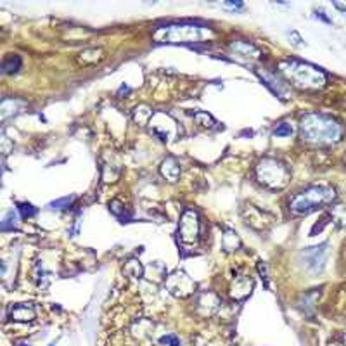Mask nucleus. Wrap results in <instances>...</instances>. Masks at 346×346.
<instances>
[{"instance_id": "nucleus-1", "label": "nucleus", "mask_w": 346, "mask_h": 346, "mask_svg": "<svg viewBox=\"0 0 346 346\" xmlns=\"http://www.w3.org/2000/svg\"><path fill=\"white\" fill-rule=\"evenodd\" d=\"M299 135L308 144L332 145L341 142L344 130L332 116L322 113H308L299 120Z\"/></svg>"}, {"instance_id": "nucleus-2", "label": "nucleus", "mask_w": 346, "mask_h": 346, "mask_svg": "<svg viewBox=\"0 0 346 346\" xmlns=\"http://www.w3.org/2000/svg\"><path fill=\"white\" fill-rule=\"evenodd\" d=\"M280 75L301 90H320L327 83V76L320 68L299 59H284L279 64Z\"/></svg>"}, {"instance_id": "nucleus-3", "label": "nucleus", "mask_w": 346, "mask_h": 346, "mask_svg": "<svg viewBox=\"0 0 346 346\" xmlns=\"http://www.w3.org/2000/svg\"><path fill=\"white\" fill-rule=\"evenodd\" d=\"M213 36V30L194 23H173V25L161 26L153 33V38L159 44H187L199 42Z\"/></svg>"}, {"instance_id": "nucleus-4", "label": "nucleus", "mask_w": 346, "mask_h": 346, "mask_svg": "<svg viewBox=\"0 0 346 346\" xmlns=\"http://www.w3.org/2000/svg\"><path fill=\"white\" fill-rule=\"evenodd\" d=\"M336 199V190L329 185H310L299 194H296L289 203L293 215L303 217L317 211L318 208L327 206Z\"/></svg>"}, {"instance_id": "nucleus-5", "label": "nucleus", "mask_w": 346, "mask_h": 346, "mask_svg": "<svg viewBox=\"0 0 346 346\" xmlns=\"http://www.w3.org/2000/svg\"><path fill=\"white\" fill-rule=\"evenodd\" d=\"M256 179L270 189H282L289 182V170L277 158H263L256 166Z\"/></svg>"}, {"instance_id": "nucleus-6", "label": "nucleus", "mask_w": 346, "mask_h": 346, "mask_svg": "<svg viewBox=\"0 0 346 346\" xmlns=\"http://www.w3.org/2000/svg\"><path fill=\"white\" fill-rule=\"evenodd\" d=\"M147 125L149 128H151V134L156 135L161 142H171V140L179 135L177 121L173 120L170 115H166V113H161V111L154 113Z\"/></svg>"}, {"instance_id": "nucleus-7", "label": "nucleus", "mask_w": 346, "mask_h": 346, "mask_svg": "<svg viewBox=\"0 0 346 346\" xmlns=\"http://www.w3.org/2000/svg\"><path fill=\"white\" fill-rule=\"evenodd\" d=\"M165 286L173 296H179V298L190 296L196 291V282L184 270H175L173 274L168 275Z\"/></svg>"}, {"instance_id": "nucleus-8", "label": "nucleus", "mask_w": 346, "mask_h": 346, "mask_svg": "<svg viewBox=\"0 0 346 346\" xmlns=\"http://www.w3.org/2000/svg\"><path fill=\"white\" fill-rule=\"evenodd\" d=\"M199 217L194 209H185L180 217V224H179V237L182 239V243L185 244H192L199 237Z\"/></svg>"}, {"instance_id": "nucleus-9", "label": "nucleus", "mask_w": 346, "mask_h": 346, "mask_svg": "<svg viewBox=\"0 0 346 346\" xmlns=\"http://www.w3.org/2000/svg\"><path fill=\"white\" fill-rule=\"evenodd\" d=\"M326 256H327V243H322L320 246H313V248H307L301 251L305 267L310 272H315V274L324 270Z\"/></svg>"}, {"instance_id": "nucleus-10", "label": "nucleus", "mask_w": 346, "mask_h": 346, "mask_svg": "<svg viewBox=\"0 0 346 346\" xmlns=\"http://www.w3.org/2000/svg\"><path fill=\"white\" fill-rule=\"evenodd\" d=\"M230 52L241 59H248V61H256L262 57V51L251 42H244V40H234L230 44Z\"/></svg>"}, {"instance_id": "nucleus-11", "label": "nucleus", "mask_w": 346, "mask_h": 346, "mask_svg": "<svg viewBox=\"0 0 346 346\" xmlns=\"http://www.w3.org/2000/svg\"><path fill=\"white\" fill-rule=\"evenodd\" d=\"M253 291V280L248 275L235 277L234 282L230 284V296L234 299H244L251 294Z\"/></svg>"}, {"instance_id": "nucleus-12", "label": "nucleus", "mask_w": 346, "mask_h": 346, "mask_svg": "<svg viewBox=\"0 0 346 346\" xmlns=\"http://www.w3.org/2000/svg\"><path fill=\"white\" fill-rule=\"evenodd\" d=\"M260 78L263 80V83H265L268 89L272 90L274 94L279 95L280 99H288V85L282 83V81L277 78V75H274V73L270 71H258Z\"/></svg>"}, {"instance_id": "nucleus-13", "label": "nucleus", "mask_w": 346, "mask_h": 346, "mask_svg": "<svg viewBox=\"0 0 346 346\" xmlns=\"http://www.w3.org/2000/svg\"><path fill=\"white\" fill-rule=\"evenodd\" d=\"M35 317L36 312L31 303H17L11 308V318L16 322H33Z\"/></svg>"}, {"instance_id": "nucleus-14", "label": "nucleus", "mask_w": 346, "mask_h": 346, "mask_svg": "<svg viewBox=\"0 0 346 346\" xmlns=\"http://www.w3.org/2000/svg\"><path fill=\"white\" fill-rule=\"evenodd\" d=\"M218 308V298L213 293H201L198 296V310L201 315H213Z\"/></svg>"}, {"instance_id": "nucleus-15", "label": "nucleus", "mask_w": 346, "mask_h": 346, "mask_svg": "<svg viewBox=\"0 0 346 346\" xmlns=\"http://www.w3.org/2000/svg\"><path fill=\"white\" fill-rule=\"evenodd\" d=\"M159 170H161V175L165 177L168 182H177L180 177V166L173 158H166L165 161L161 163Z\"/></svg>"}, {"instance_id": "nucleus-16", "label": "nucleus", "mask_w": 346, "mask_h": 346, "mask_svg": "<svg viewBox=\"0 0 346 346\" xmlns=\"http://www.w3.org/2000/svg\"><path fill=\"white\" fill-rule=\"evenodd\" d=\"M102 49H86V51H83L78 56V62L80 64H95L97 61H101V59L104 57L102 56Z\"/></svg>"}, {"instance_id": "nucleus-17", "label": "nucleus", "mask_w": 346, "mask_h": 346, "mask_svg": "<svg viewBox=\"0 0 346 346\" xmlns=\"http://www.w3.org/2000/svg\"><path fill=\"white\" fill-rule=\"evenodd\" d=\"M123 272H125L128 277H132V279H140V277L144 275V267L139 260L132 258V260H128V262H125V265H123Z\"/></svg>"}, {"instance_id": "nucleus-18", "label": "nucleus", "mask_w": 346, "mask_h": 346, "mask_svg": "<svg viewBox=\"0 0 346 346\" xmlns=\"http://www.w3.org/2000/svg\"><path fill=\"white\" fill-rule=\"evenodd\" d=\"M21 68V57L17 54H9V56L4 57L2 61V71L6 75H12V73L19 71Z\"/></svg>"}, {"instance_id": "nucleus-19", "label": "nucleus", "mask_w": 346, "mask_h": 346, "mask_svg": "<svg viewBox=\"0 0 346 346\" xmlns=\"http://www.w3.org/2000/svg\"><path fill=\"white\" fill-rule=\"evenodd\" d=\"M241 244V241L237 237V234H235L232 229H225L224 235H222V246H224L225 251H234V249H237Z\"/></svg>"}, {"instance_id": "nucleus-20", "label": "nucleus", "mask_w": 346, "mask_h": 346, "mask_svg": "<svg viewBox=\"0 0 346 346\" xmlns=\"http://www.w3.org/2000/svg\"><path fill=\"white\" fill-rule=\"evenodd\" d=\"M331 218L332 222H338V225L344 227L346 225V206H336L331 209Z\"/></svg>"}, {"instance_id": "nucleus-21", "label": "nucleus", "mask_w": 346, "mask_h": 346, "mask_svg": "<svg viewBox=\"0 0 346 346\" xmlns=\"http://www.w3.org/2000/svg\"><path fill=\"white\" fill-rule=\"evenodd\" d=\"M14 227H17V215L14 213V209H11V211H7L6 217H4L2 229L4 230H11V229H14Z\"/></svg>"}, {"instance_id": "nucleus-22", "label": "nucleus", "mask_w": 346, "mask_h": 346, "mask_svg": "<svg viewBox=\"0 0 346 346\" xmlns=\"http://www.w3.org/2000/svg\"><path fill=\"white\" fill-rule=\"evenodd\" d=\"M291 135H293V126H291L289 123H280V125L275 126L274 137L284 139V137H291Z\"/></svg>"}, {"instance_id": "nucleus-23", "label": "nucleus", "mask_w": 346, "mask_h": 346, "mask_svg": "<svg viewBox=\"0 0 346 346\" xmlns=\"http://www.w3.org/2000/svg\"><path fill=\"white\" fill-rule=\"evenodd\" d=\"M73 196L71 198H61V199H56V201H52L51 204H49V208L51 209H66L70 208V204L73 203Z\"/></svg>"}, {"instance_id": "nucleus-24", "label": "nucleus", "mask_w": 346, "mask_h": 346, "mask_svg": "<svg viewBox=\"0 0 346 346\" xmlns=\"http://www.w3.org/2000/svg\"><path fill=\"white\" fill-rule=\"evenodd\" d=\"M17 208H19V213L23 215V218H30L36 213V208L30 203H19L17 204Z\"/></svg>"}, {"instance_id": "nucleus-25", "label": "nucleus", "mask_w": 346, "mask_h": 346, "mask_svg": "<svg viewBox=\"0 0 346 346\" xmlns=\"http://www.w3.org/2000/svg\"><path fill=\"white\" fill-rule=\"evenodd\" d=\"M196 121L199 123L201 126H213L215 125V120L208 115V113H196Z\"/></svg>"}, {"instance_id": "nucleus-26", "label": "nucleus", "mask_w": 346, "mask_h": 346, "mask_svg": "<svg viewBox=\"0 0 346 346\" xmlns=\"http://www.w3.org/2000/svg\"><path fill=\"white\" fill-rule=\"evenodd\" d=\"M109 209H111L113 215H116L118 218H123V215H125V208H123V204L120 201L109 203Z\"/></svg>"}, {"instance_id": "nucleus-27", "label": "nucleus", "mask_w": 346, "mask_h": 346, "mask_svg": "<svg viewBox=\"0 0 346 346\" xmlns=\"http://www.w3.org/2000/svg\"><path fill=\"white\" fill-rule=\"evenodd\" d=\"M159 343L166 344V346H180V341L175 334H166L163 338H159Z\"/></svg>"}, {"instance_id": "nucleus-28", "label": "nucleus", "mask_w": 346, "mask_h": 346, "mask_svg": "<svg viewBox=\"0 0 346 346\" xmlns=\"http://www.w3.org/2000/svg\"><path fill=\"white\" fill-rule=\"evenodd\" d=\"M224 7H227V9H234V11H237V9H243V7H244V4H243V2H225V4H224Z\"/></svg>"}, {"instance_id": "nucleus-29", "label": "nucleus", "mask_w": 346, "mask_h": 346, "mask_svg": "<svg viewBox=\"0 0 346 346\" xmlns=\"http://www.w3.org/2000/svg\"><path fill=\"white\" fill-rule=\"evenodd\" d=\"M315 14H317V17H320V19H322V21L329 23V25H331V23H332V21L329 19V17H327V16H326V12H324V11H315Z\"/></svg>"}, {"instance_id": "nucleus-30", "label": "nucleus", "mask_w": 346, "mask_h": 346, "mask_svg": "<svg viewBox=\"0 0 346 346\" xmlns=\"http://www.w3.org/2000/svg\"><path fill=\"white\" fill-rule=\"evenodd\" d=\"M334 7H336V9H339V11L343 12V14L346 16V7L343 6V4H339V2H334Z\"/></svg>"}, {"instance_id": "nucleus-31", "label": "nucleus", "mask_w": 346, "mask_h": 346, "mask_svg": "<svg viewBox=\"0 0 346 346\" xmlns=\"http://www.w3.org/2000/svg\"><path fill=\"white\" fill-rule=\"evenodd\" d=\"M19 346H30V344H26V343H21Z\"/></svg>"}, {"instance_id": "nucleus-32", "label": "nucleus", "mask_w": 346, "mask_h": 346, "mask_svg": "<svg viewBox=\"0 0 346 346\" xmlns=\"http://www.w3.org/2000/svg\"><path fill=\"white\" fill-rule=\"evenodd\" d=\"M344 343H346V332H344Z\"/></svg>"}, {"instance_id": "nucleus-33", "label": "nucleus", "mask_w": 346, "mask_h": 346, "mask_svg": "<svg viewBox=\"0 0 346 346\" xmlns=\"http://www.w3.org/2000/svg\"><path fill=\"white\" fill-rule=\"evenodd\" d=\"M344 163H346V156H344Z\"/></svg>"}]
</instances>
